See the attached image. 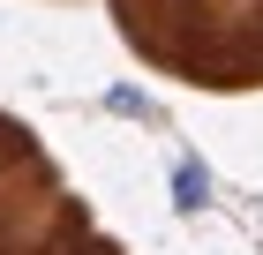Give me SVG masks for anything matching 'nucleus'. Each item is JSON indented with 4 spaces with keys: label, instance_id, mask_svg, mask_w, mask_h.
<instances>
[{
    "label": "nucleus",
    "instance_id": "obj_2",
    "mask_svg": "<svg viewBox=\"0 0 263 255\" xmlns=\"http://www.w3.org/2000/svg\"><path fill=\"white\" fill-rule=\"evenodd\" d=\"M98 105H105V113H121V120H158V105L143 98V90H128V83H113Z\"/></svg>",
    "mask_w": 263,
    "mask_h": 255
},
{
    "label": "nucleus",
    "instance_id": "obj_1",
    "mask_svg": "<svg viewBox=\"0 0 263 255\" xmlns=\"http://www.w3.org/2000/svg\"><path fill=\"white\" fill-rule=\"evenodd\" d=\"M165 195H173L181 218H203L211 195H218V188H211V165H203L196 150H173V165H165Z\"/></svg>",
    "mask_w": 263,
    "mask_h": 255
}]
</instances>
